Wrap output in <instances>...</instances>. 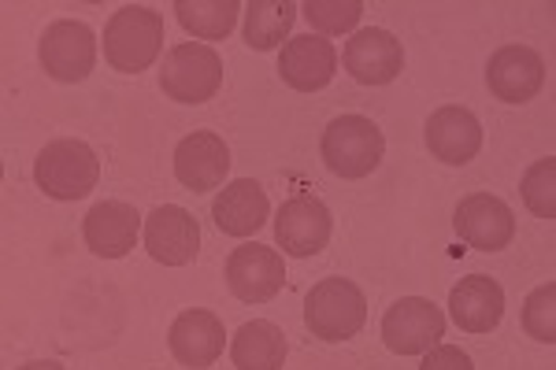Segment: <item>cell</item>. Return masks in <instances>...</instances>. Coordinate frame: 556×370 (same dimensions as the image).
I'll use <instances>...</instances> for the list:
<instances>
[{"label":"cell","instance_id":"6da1fadb","mask_svg":"<svg viewBox=\"0 0 556 370\" xmlns=\"http://www.w3.org/2000/svg\"><path fill=\"white\" fill-rule=\"evenodd\" d=\"M34 182L52 201H83L101 182V160L86 141H49L34 160Z\"/></svg>","mask_w":556,"mask_h":370},{"label":"cell","instance_id":"7a4b0ae2","mask_svg":"<svg viewBox=\"0 0 556 370\" xmlns=\"http://www.w3.org/2000/svg\"><path fill=\"white\" fill-rule=\"evenodd\" d=\"M160 44H164V20L152 8H119L104 26V60L123 75L149 71L160 56Z\"/></svg>","mask_w":556,"mask_h":370},{"label":"cell","instance_id":"3957f363","mask_svg":"<svg viewBox=\"0 0 556 370\" xmlns=\"http://www.w3.org/2000/svg\"><path fill=\"white\" fill-rule=\"evenodd\" d=\"M304 322L319 341H349L364 330L367 322V296L364 289L349 278H327L316 282L304 296Z\"/></svg>","mask_w":556,"mask_h":370},{"label":"cell","instance_id":"277c9868","mask_svg":"<svg viewBox=\"0 0 556 370\" xmlns=\"http://www.w3.org/2000/svg\"><path fill=\"white\" fill-rule=\"evenodd\" d=\"M382 130L367 115H338L323 133V164L349 182L371 175L382 164Z\"/></svg>","mask_w":556,"mask_h":370},{"label":"cell","instance_id":"5b68a950","mask_svg":"<svg viewBox=\"0 0 556 370\" xmlns=\"http://www.w3.org/2000/svg\"><path fill=\"white\" fill-rule=\"evenodd\" d=\"M160 86L178 104H204L223 86V60L212 44H175L160 67Z\"/></svg>","mask_w":556,"mask_h":370},{"label":"cell","instance_id":"8992f818","mask_svg":"<svg viewBox=\"0 0 556 370\" xmlns=\"http://www.w3.org/2000/svg\"><path fill=\"white\" fill-rule=\"evenodd\" d=\"M41 67L56 82H83L97 67V34L78 20H60L41 34Z\"/></svg>","mask_w":556,"mask_h":370},{"label":"cell","instance_id":"52a82bcc","mask_svg":"<svg viewBox=\"0 0 556 370\" xmlns=\"http://www.w3.org/2000/svg\"><path fill=\"white\" fill-rule=\"evenodd\" d=\"M445 333V315L438 304L424 301V296H405V301L390 304L382 319V341L397 356H424L434 348Z\"/></svg>","mask_w":556,"mask_h":370},{"label":"cell","instance_id":"ba28073f","mask_svg":"<svg viewBox=\"0 0 556 370\" xmlns=\"http://www.w3.org/2000/svg\"><path fill=\"white\" fill-rule=\"evenodd\" d=\"M453 230H456V238H460L464 245H471L475 252H501L513 245L516 219L505 201H497V196H490V193H471L456 204Z\"/></svg>","mask_w":556,"mask_h":370},{"label":"cell","instance_id":"9c48e42d","mask_svg":"<svg viewBox=\"0 0 556 370\" xmlns=\"http://www.w3.org/2000/svg\"><path fill=\"white\" fill-rule=\"evenodd\" d=\"M330 230H334V219H330V207L316 201V196H290L282 207H278L275 219V241L282 252L298 259H308L316 252L327 248Z\"/></svg>","mask_w":556,"mask_h":370},{"label":"cell","instance_id":"30bf717a","mask_svg":"<svg viewBox=\"0 0 556 370\" xmlns=\"http://www.w3.org/2000/svg\"><path fill=\"white\" fill-rule=\"evenodd\" d=\"M227 285L238 301L245 304H264L278 296V289L286 285V264L275 248L267 245H238L227 256Z\"/></svg>","mask_w":556,"mask_h":370},{"label":"cell","instance_id":"8fae6325","mask_svg":"<svg viewBox=\"0 0 556 370\" xmlns=\"http://www.w3.org/2000/svg\"><path fill=\"white\" fill-rule=\"evenodd\" d=\"M486 86L497 101L505 104H527L542 93L545 86V60L527 44H505L490 56Z\"/></svg>","mask_w":556,"mask_h":370},{"label":"cell","instance_id":"7c38bea8","mask_svg":"<svg viewBox=\"0 0 556 370\" xmlns=\"http://www.w3.org/2000/svg\"><path fill=\"white\" fill-rule=\"evenodd\" d=\"M146 252L164 267H186L201 252V227L186 207L164 204L146 219Z\"/></svg>","mask_w":556,"mask_h":370},{"label":"cell","instance_id":"4fadbf2b","mask_svg":"<svg viewBox=\"0 0 556 370\" xmlns=\"http://www.w3.org/2000/svg\"><path fill=\"white\" fill-rule=\"evenodd\" d=\"M338 71V49L323 34H301L290 38L278 52V75L298 93H316V89L330 86Z\"/></svg>","mask_w":556,"mask_h":370},{"label":"cell","instance_id":"5bb4252c","mask_svg":"<svg viewBox=\"0 0 556 370\" xmlns=\"http://www.w3.org/2000/svg\"><path fill=\"white\" fill-rule=\"evenodd\" d=\"M230 175V149L219 133L197 130L190 138L178 141L175 149V178L190 193H212L223 178Z\"/></svg>","mask_w":556,"mask_h":370},{"label":"cell","instance_id":"9a60e30c","mask_svg":"<svg viewBox=\"0 0 556 370\" xmlns=\"http://www.w3.org/2000/svg\"><path fill=\"white\" fill-rule=\"evenodd\" d=\"M345 71L364 86H386L401 75L405 67V49L382 26H367V30L353 34L345 44Z\"/></svg>","mask_w":556,"mask_h":370},{"label":"cell","instance_id":"2e32d148","mask_svg":"<svg viewBox=\"0 0 556 370\" xmlns=\"http://www.w3.org/2000/svg\"><path fill=\"white\" fill-rule=\"evenodd\" d=\"M167 345H172V356L182 367L204 370V367H212L215 359L223 356V345H227V330H223V322H219V315H215V311L190 308V311H182L172 322Z\"/></svg>","mask_w":556,"mask_h":370},{"label":"cell","instance_id":"e0dca14e","mask_svg":"<svg viewBox=\"0 0 556 370\" xmlns=\"http://www.w3.org/2000/svg\"><path fill=\"white\" fill-rule=\"evenodd\" d=\"M138 230H141V215H138V207L127 201L93 204L83 222L86 245L101 259H119V256H127V252H134Z\"/></svg>","mask_w":556,"mask_h":370},{"label":"cell","instance_id":"ac0fdd59","mask_svg":"<svg viewBox=\"0 0 556 370\" xmlns=\"http://www.w3.org/2000/svg\"><path fill=\"white\" fill-rule=\"evenodd\" d=\"M427 149L442 164L464 167L479 156L482 149V126L468 107H438L427 119Z\"/></svg>","mask_w":556,"mask_h":370},{"label":"cell","instance_id":"d6986e66","mask_svg":"<svg viewBox=\"0 0 556 370\" xmlns=\"http://www.w3.org/2000/svg\"><path fill=\"white\" fill-rule=\"evenodd\" d=\"M450 315L464 333H490L505 315V289L486 275H468L453 285Z\"/></svg>","mask_w":556,"mask_h":370},{"label":"cell","instance_id":"ffe728a7","mask_svg":"<svg viewBox=\"0 0 556 370\" xmlns=\"http://www.w3.org/2000/svg\"><path fill=\"white\" fill-rule=\"evenodd\" d=\"M267 215H271V204H267L264 186L253 182V178L230 182L212 204L215 227L223 233H230V238H249V233H256L267 222Z\"/></svg>","mask_w":556,"mask_h":370},{"label":"cell","instance_id":"44dd1931","mask_svg":"<svg viewBox=\"0 0 556 370\" xmlns=\"http://www.w3.org/2000/svg\"><path fill=\"white\" fill-rule=\"evenodd\" d=\"M230 356H235L238 370H282L286 337L275 322L253 319L235 333V341H230Z\"/></svg>","mask_w":556,"mask_h":370},{"label":"cell","instance_id":"7402d4cb","mask_svg":"<svg viewBox=\"0 0 556 370\" xmlns=\"http://www.w3.org/2000/svg\"><path fill=\"white\" fill-rule=\"evenodd\" d=\"M298 20V4L293 0H253L245 8V44L256 52L278 49L293 30Z\"/></svg>","mask_w":556,"mask_h":370},{"label":"cell","instance_id":"603a6c76","mask_svg":"<svg viewBox=\"0 0 556 370\" xmlns=\"http://www.w3.org/2000/svg\"><path fill=\"white\" fill-rule=\"evenodd\" d=\"M175 15L182 23V30H190L204 41H219L235 30L241 4L238 0H178Z\"/></svg>","mask_w":556,"mask_h":370},{"label":"cell","instance_id":"cb8c5ba5","mask_svg":"<svg viewBox=\"0 0 556 370\" xmlns=\"http://www.w3.org/2000/svg\"><path fill=\"white\" fill-rule=\"evenodd\" d=\"M523 204L531 207L538 219H556V160L545 156L523 175Z\"/></svg>","mask_w":556,"mask_h":370},{"label":"cell","instance_id":"d4e9b609","mask_svg":"<svg viewBox=\"0 0 556 370\" xmlns=\"http://www.w3.org/2000/svg\"><path fill=\"white\" fill-rule=\"evenodd\" d=\"M301 12L308 15V23L323 34H345L361 23L364 4L361 0H304Z\"/></svg>","mask_w":556,"mask_h":370},{"label":"cell","instance_id":"484cf974","mask_svg":"<svg viewBox=\"0 0 556 370\" xmlns=\"http://www.w3.org/2000/svg\"><path fill=\"white\" fill-rule=\"evenodd\" d=\"M523 330L531 333L534 341H545V345H556V285L545 282L538 285L523 304Z\"/></svg>","mask_w":556,"mask_h":370},{"label":"cell","instance_id":"4316f807","mask_svg":"<svg viewBox=\"0 0 556 370\" xmlns=\"http://www.w3.org/2000/svg\"><path fill=\"white\" fill-rule=\"evenodd\" d=\"M419 370H475V363H471V356L464 348L434 345V348H427L424 367H419Z\"/></svg>","mask_w":556,"mask_h":370},{"label":"cell","instance_id":"83f0119b","mask_svg":"<svg viewBox=\"0 0 556 370\" xmlns=\"http://www.w3.org/2000/svg\"><path fill=\"white\" fill-rule=\"evenodd\" d=\"M20 370H67L64 363H52V359H38V363H26Z\"/></svg>","mask_w":556,"mask_h":370}]
</instances>
